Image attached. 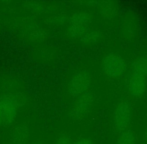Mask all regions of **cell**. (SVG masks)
<instances>
[{"label":"cell","mask_w":147,"mask_h":144,"mask_svg":"<svg viewBox=\"0 0 147 144\" xmlns=\"http://www.w3.org/2000/svg\"><path fill=\"white\" fill-rule=\"evenodd\" d=\"M19 102L17 97L11 94L0 98V125L7 126L15 119Z\"/></svg>","instance_id":"cell-1"},{"label":"cell","mask_w":147,"mask_h":144,"mask_svg":"<svg viewBox=\"0 0 147 144\" xmlns=\"http://www.w3.org/2000/svg\"><path fill=\"white\" fill-rule=\"evenodd\" d=\"M91 77L86 71L77 72L75 75L72 77L70 82L69 91L72 96H81L85 93L90 85Z\"/></svg>","instance_id":"cell-2"},{"label":"cell","mask_w":147,"mask_h":144,"mask_svg":"<svg viewBox=\"0 0 147 144\" xmlns=\"http://www.w3.org/2000/svg\"><path fill=\"white\" fill-rule=\"evenodd\" d=\"M90 24V16L85 12H79L72 15L71 21H70V32L72 35L79 37L84 32H86L89 28Z\"/></svg>","instance_id":"cell-3"},{"label":"cell","mask_w":147,"mask_h":144,"mask_svg":"<svg viewBox=\"0 0 147 144\" xmlns=\"http://www.w3.org/2000/svg\"><path fill=\"white\" fill-rule=\"evenodd\" d=\"M125 62L117 54H109L104 60L105 73L110 77H118L124 70Z\"/></svg>","instance_id":"cell-4"},{"label":"cell","mask_w":147,"mask_h":144,"mask_svg":"<svg viewBox=\"0 0 147 144\" xmlns=\"http://www.w3.org/2000/svg\"><path fill=\"white\" fill-rule=\"evenodd\" d=\"M130 118H131V111L128 106L127 102L121 101L115 109L114 113V122L115 126L119 130H124L129 124Z\"/></svg>","instance_id":"cell-5"},{"label":"cell","mask_w":147,"mask_h":144,"mask_svg":"<svg viewBox=\"0 0 147 144\" xmlns=\"http://www.w3.org/2000/svg\"><path fill=\"white\" fill-rule=\"evenodd\" d=\"M93 103V95L90 92L82 94L75 103L73 108V114L76 117H83L89 112L90 107Z\"/></svg>","instance_id":"cell-6"},{"label":"cell","mask_w":147,"mask_h":144,"mask_svg":"<svg viewBox=\"0 0 147 144\" xmlns=\"http://www.w3.org/2000/svg\"><path fill=\"white\" fill-rule=\"evenodd\" d=\"M129 92L134 96H140L144 93L146 89V80L145 77L138 75H132L128 83Z\"/></svg>","instance_id":"cell-7"},{"label":"cell","mask_w":147,"mask_h":144,"mask_svg":"<svg viewBox=\"0 0 147 144\" xmlns=\"http://www.w3.org/2000/svg\"><path fill=\"white\" fill-rule=\"evenodd\" d=\"M12 144H27L28 131L25 127H16L11 134Z\"/></svg>","instance_id":"cell-8"},{"label":"cell","mask_w":147,"mask_h":144,"mask_svg":"<svg viewBox=\"0 0 147 144\" xmlns=\"http://www.w3.org/2000/svg\"><path fill=\"white\" fill-rule=\"evenodd\" d=\"M118 144H137V135L135 131L126 130L120 136Z\"/></svg>","instance_id":"cell-9"},{"label":"cell","mask_w":147,"mask_h":144,"mask_svg":"<svg viewBox=\"0 0 147 144\" xmlns=\"http://www.w3.org/2000/svg\"><path fill=\"white\" fill-rule=\"evenodd\" d=\"M133 75L147 76V59H139L133 64Z\"/></svg>","instance_id":"cell-10"},{"label":"cell","mask_w":147,"mask_h":144,"mask_svg":"<svg viewBox=\"0 0 147 144\" xmlns=\"http://www.w3.org/2000/svg\"><path fill=\"white\" fill-rule=\"evenodd\" d=\"M78 38L81 41L84 42H94L96 41V39L98 38V33L96 31H93L91 29H88L86 32H84L81 36H79Z\"/></svg>","instance_id":"cell-11"},{"label":"cell","mask_w":147,"mask_h":144,"mask_svg":"<svg viewBox=\"0 0 147 144\" xmlns=\"http://www.w3.org/2000/svg\"><path fill=\"white\" fill-rule=\"evenodd\" d=\"M56 144H73V143L71 142V140H70L69 137L62 136V137H60V138L58 139V141H57Z\"/></svg>","instance_id":"cell-12"},{"label":"cell","mask_w":147,"mask_h":144,"mask_svg":"<svg viewBox=\"0 0 147 144\" xmlns=\"http://www.w3.org/2000/svg\"><path fill=\"white\" fill-rule=\"evenodd\" d=\"M73 144H92V142H91L89 139H81V140L77 141V142H75Z\"/></svg>","instance_id":"cell-13"},{"label":"cell","mask_w":147,"mask_h":144,"mask_svg":"<svg viewBox=\"0 0 147 144\" xmlns=\"http://www.w3.org/2000/svg\"><path fill=\"white\" fill-rule=\"evenodd\" d=\"M146 137H147V134H146Z\"/></svg>","instance_id":"cell-14"}]
</instances>
